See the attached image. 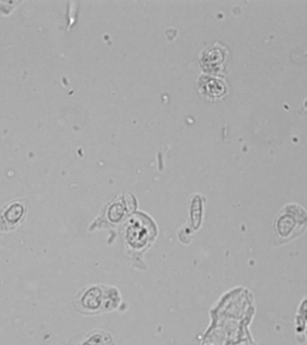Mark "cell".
Wrapping results in <instances>:
<instances>
[{
	"label": "cell",
	"mask_w": 307,
	"mask_h": 345,
	"mask_svg": "<svg viewBox=\"0 0 307 345\" xmlns=\"http://www.w3.org/2000/svg\"><path fill=\"white\" fill-rule=\"evenodd\" d=\"M80 345H114L110 334L105 332H93Z\"/></svg>",
	"instance_id": "obj_4"
},
{
	"label": "cell",
	"mask_w": 307,
	"mask_h": 345,
	"mask_svg": "<svg viewBox=\"0 0 307 345\" xmlns=\"http://www.w3.org/2000/svg\"><path fill=\"white\" fill-rule=\"evenodd\" d=\"M25 214V207L23 203L16 201L7 205L0 211V230L12 231L21 224Z\"/></svg>",
	"instance_id": "obj_2"
},
{
	"label": "cell",
	"mask_w": 307,
	"mask_h": 345,
	"mask_svg": "<svg viewBox=\"0 0 307 345\" xmlns=\"http://www.w3.org/2000/svg\"><path fill=\"white\" fill-rule=\"evenodd\" d=\"M307 227V212L295 203H290L280 211L274 221L275 238L282 244L295 239Z\"/></svg>",
	"instance_id": "obj_1"
},
{
	"label": "cell",
	"mask_w": 307,
	"mask_h": 345,
	"mask_svg": "<svg viewBox=\"0 0 307 345\" xmlns=\"http://www.w3.org/2000/svg\"><path fill=\"white\" fill-rule=\"evenodd\" d=\"M75 308L78 310H98L103 305V291L99 289L93 287L87 291L75 301Z\"/></svg>",
	"instance_id": "obj_3"
}]
</instances>
